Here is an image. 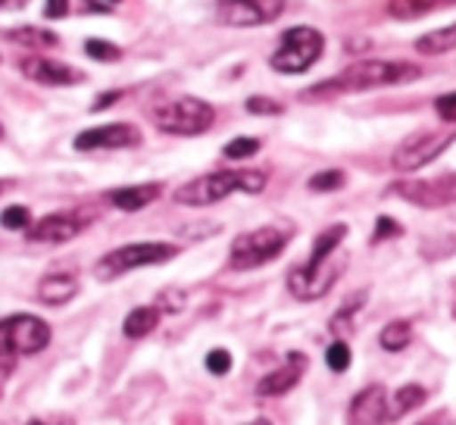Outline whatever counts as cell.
<instances>
[{
    "instance_id": "cell-38",
    "label": "cell",
    "mask_w": 456,
    "mask_h": 425,
    "mask_svg": "<svg viewBox=\"0 0 456 425\" xmlns=\"http://www.w3.org/2000/svg\"><path fill=\"white\" fill-rule=\"evenodd\" d=\"M416 425H453V422H450L447 413H437V416H428V419H422V422H416Z\"/></svg>"
},
{
    "instance_id": "cell-26",
    "label": "cell",
    "mask_w": 456,
    "mask_h": 425,
    "mask_svg": "<svg viewBox=\"0 0 456 425\" xmlns=\"http://www.w3.org/2000/svg\"><path fill=\"white\" fill-rule=\"evenodd\" d=\"M344 182H347V176H344L341 169H322L306 182V188L316 191V194H329V191L344 188Z\"/></svg>"
},
{
    "instance_id": "cell-6",
    "label": "cell",
    "mask_w": 456,
    "mask_h": 425,
    "mask_svg": "<svg viewBox=\"0 0 456 425\" xmlns=\"http://www.w3.org/2000/svg\"><path fill=\"white\" fill-rule=\"evenodd\" d=\"M153 122L166 135L194 138V135H203L213 128L216 110L213 103L200 101V97H175V101H166L153 110Z\"/></svg>"
},
{
    "instance_id": "cell-40",
    "label": "cell",
    "mask_w": 456,
    "mask_h": 425,
    "mask_svg": "<svg viewBox=\"0 0 456 425\" xmlns=\"http://www.w3.org/2000/svg\"><path fill=\"white\" fill-rule=\"evenodd\" d=\"M26 425H66V422H53V419H32V422Z\"/></svg>"
},
{
    "instance_id": "cell-2",
    "label": "cell",
    "mask_w": 456,
    "mask_h": 425,
    "mask_svg": "<svg viewBox=\"0 0 456 425\" xmlns=\"http://www.w3.org/2000/svg\"><path fill=\"white\" fill-rule=\"evenodd\" d=\"M422 76L416 63H400V60H360V63L347 66L329 82L313 85L304 91L306 101H319V97H338V94H354V91H372V88H391V85L416 82Z\"/></svg>"
},
{
    "instance_id": "cell-28",
    "label": "cell",
    "mask_w": 456,
    "mask_h": 425,
    "mask_svg": "<svg viewBox=\"0 0 456 425\" xmlns=\"http://www.w3.org/2000/svg\"><path fill=\"white\" fill-rule=\"evenodd\" d=\"M85 51H88L91 60H101V63H116V60H122V47H116L113 41H103V38H88L85 41Z\"/></svg>"
},
{
    "instance_id": "cell-14",
    "label": "cell",
    "mask_w": 456,
    "mask_h": 425,
    "mask_svg": "<svg viewBox=\"0 0 456 425\" xmlns=\"http://www.w3.org/2000/svg\"><path fill=\"white\" fill-rule=\"evenodd\" d=\"M22 76L32 78L38 85H51V88H66V85H82L85 82V72L82 69H72V66L60 63V60L51 57H41V53H32L20 63Z\"/></svg>"
},
{
    "instance_id": "cell-10",
    "label": "cell",
    "mask_w": 456,
    "mask_h": 425,
    "mask_svg": "<svg viewBox=\"0 0 456 425\" xmlns=\"http://www.w3.org/2000/svg\"><path fill=\"white\" fill-rule=\"evenodd\" d=\"M285 13V0H216V16L228 29H254Z\"/></svg>"
},
{
    "instance_id": "cell-17",
    "label": "cell",
    "mask_w": 456,
    "mask_h": 425,
    "mask_svg": "<svg viewBox=\"0 0 456 425\" xmlns=\"http://www.w3.org/2000/svg\"><path fill=\"white\" fill-rule=\"evenodd\" d=\"M159 194H163V184L144 182V184H126V188L107 191V200L113 203L116 209H122V213H138V209L151 207Z\"/></svg>"
},
{
    "instance_id": "cell-7",
    "label": "cell",
    "mask_w": 456,
    "mask_h": 425,
    "mask_svg": "<svg viewBox=\"0 0 456 425\" xmlns=\"http://www.w3.org/2000/svg\"><path fill=\"white\" fill-rule=\"evenodd\" d=\"M178 254L175 244L166 241H134V244H122V248L110 250L97 260L94 275L101 282H113L119 275L132 273V269L141 266H159V263H169L172 257Z\"/></svg>"
},
{
    "instance_id": "cell-18",
    "label": "cell",
    "mask_w": 456,
    "mask_h": 425,
    "mask_svg": "<svg viewBox=\"0 0 456 425\" xmlns=\"http://www.w3.org/2000/svg\"><path fill=\"white\" fill-rule=\"evenodd\" d=\"M78 294V279L72 273H51L38 282V300L47 306H63Z\"/></svg>"
},
{
    "instance_id": "cell-36",
    "label": "cell",
    "mask_w": 456,
    "mask_h": 425,
    "mask_svg": "<svg viewBox=\"0 0 456 425\" xmlns=\"http://www.w3.org/2000/svg\"><path fill=\"white\" fill-rule=\"evenodd\" d=\"M66 13H69V0H47L45 4L47 20H63Z\"/></svg>"
},
{
    "instance_id": "cell-16",
    "label": "cell",
    "mask_w": 456,
    "mask_h": 425,
    "mask_svg": "<svg viewBox=\"0 0 456 425\" xmlns=\"http://www.w3.org/2000/svg\"><path fill=\"white\" fill-rule=\"evenodd\" d=\"M304 372H306V356L297 354V350H291L285 366L275 369V372H269L266 379H260L256 394H260V397H281V394H288L291 388L300 385Z\"/></svg>"
},
{
    "instance_id": "cell-20",
    "label": "cell",
    "mask_w": 456,
    "mask_h": 425,
    "mask_svg": "<svg viewBox=\"0 0 456 425\" xmlns=\"http://www.w3.org/2000/svg\"><path fill=\"white\" fill-rule=\"evenodd\" d=\"M416 51L425 53V57H444V53L456 51V22L435 29V32H425L422 38H416Z\"/></svg>"
},
{
    "instance_id": "cell-27",
    "label": "cell",
    "mask_w": 456,
    "mask_h": 425,
    "mask_svg": "<svg viewBox=\"0 0 456 425\" xmlns=\"http://www.w3.org/2000/svg\"><path fill=\"white\" fill-rule=\"evenodd\" d=\"M0 225L10 232H22V229H32V213H28V207H22V203H16V207H7L4 213H0Z\"/></svg>"
},
{
    "instance_id": "cell-30",
    "label": "cell",
    "mask_w": 456,
    "mask_h": 425,
    "mask_svg": "<svg viewBox=\"0 0 456 425\" xmlns=\"http://www.w3.org/2000/svg\"><path fill=\"white\" fill-rule=\"evenodd\" d=\"M350 360H354V354H350L347 341H335V344H329V350H325V363H329L331 372H347Z\"/></svg>"
},
{
    "instance_id": "cell-37",
    "label": "cell",
    "mask_w": 456,
    "mask_h": 425,
    "mask_svg": "<svg viewBox=\"0 0 456 425\" xmlns=\"http://www.w3.org/2000/svg\"><path fill=\"white\" fill-rule=\"evenodd\" d=\"M119 91H110V94H103V97H97V101H94V107H91V110H94V113H97V110H107V107H113V101H119Z\"/></svg>"
},
{
    "instance_id": "cell-3",
    "label": "cell",
    "mask_w": 456,
    "mask_h": 425,
    "mask_svg": "<svg viewBox=\"0 0 456 425\" xmlns=\"http://www.w3.org/2000/svg\"><path fill=\"white\" fill-rule=\"evenodd\" d=\"M266 172L263 169H222V172H209V176L191 178L182 188H175L172 200L182 203V207H213V203L225 200L228 194L244 191V194H260L266 188Z\"/></svg>"
},
{
    "instance_id": "cell-19",
    "label": "cell",
    "mask_w": 456,
    "mask_h": 425,
    "mask_svg": "<svg viewBox=\"0 0 456 425\" xmlns=\"http://www.w3.org/2000/svg\"><path fill=\"white\" fill-rule=\"evenodd\" d=\"M456 0H387V13L394 20H422V16L435 13V10H444V7H453Z\"/></svg>"
},
{
    "instance_id": "cell-44",
    "label": "cell",
    "mask_w": 456,
    "mask_h": 425,
    "mask_svg": "<svg viewBox=\"0 0 456 425\" xmlns=\"http://www.w3.org/2000/svg\"><path fill=\"white\" fill-rule=\"evenodd\" d=\"M453 319H456V298H453Z\"/></svg>"
},
{
    "instance_id": "cell-9",
    "label": "cell",
    "mask_w": 456,
    "mask_h": 425,
    "mask_svg": "<svg viewBox=\"0 0 456 425\" xmlns=\"http://www.w3.org/2000/svg\"><path fill=\"white\" fill-rule=\"evenodd\" d=\"M453 141H456V128H447V132H437V128L416 132L394 151L391 163L397 172H416V169H422V166L435 163Z\"/></svg>"
},
{
    "instance_id": "cell-34",
    "label": "cell",
    "mask_w": 456,
    "mask_h": 425,
    "mask_svg": "<svg viewBox=\"0 0 456 425\" xmlns=\"http://www.w3.org/2000/svg\"><path fill=\"white\" fill-rule=\"evenodd\" d=\"M400 225L394 223L391 217H379L375 219V235H372V244H381V241H387V238H397L400 235Z\"/></svg>"
},
{
    "instance_id": "cell-5",
    "label": "cell",
    "mask_w": 456,
    "mask_h": 425,
    "mask_svg": "<svg viewBox=\"0 0 456 425\" xmlns=\"http://www.w3.org/2000/svg\"><path fill=\"white\" fill-rule=\"evenodd\" d=\"M291 241V229H279V225H260L254 232H244L232 241L228 250V266L244 273V269H256L273 263L281 257V250Z\"/></svg>"
},
{
    "instance_id": "cell-33",
    "label": "cell",
    "mask_w": 456,
    "mask_h": 425,
    "mask_svg": "<svg viewBox=\"0 0 456 425\" xmlns=\"http://www.w3.org/2000/svg\"><path fill=\"white\" fill-rule=\"evenodd\" d=\"M207 369L213 375H225L228 369H232V354H228L225 347H216L207 354Z\"/></svg>"
},
{
    "instance_id": "cell-15",
    "label": "cell",
    "mask_w": 456,
    "mask_h": 425,
    "mask_svg": "<svg viewBox=\"0 0 456 425\" xmlns=\"http://www.w3.org/2000/svg\"><path fill=\"white\" fill-rule=\"evenodd\" d=\"M387 422V391L381 385H369L350 400L347 425H385Z\"/></svg>"
},
{
    "instance_id": "cell-32",
    "label": "cell",
    "mask_w": 456,
    "mask_h": 425,
    "mask_svg": "<svg viewBox=\"0 0 456 425\" xmlns=\"http://www.w3.org/2000/svg\"><path fill=\"white\" fill-rule=\"evenodd\" d=\"M248 113H254V116H279V113H285V107H281L279 101H269V97H250Z\"/></svg>"
},
{
    "instance_id": "cell-8",
    "label": "cell",
    "mask_w": 456,
    "mask_h": 425,
    "mask_svg": "<svg viewBox=\"0 0 456 425\" xmlns=\"http://www.w3.org/2000/svg\"><path fill=\"white\" fill-rule=\"evenodd\" d=\"M51 344V325L32 313L0 319V360L13 363L16 356L38 354Z\"/></svg>"
},
{
    "instance_id": "cell-23",
    "label": "cell",
    "mask_w": 456,
    "mask_h": 425,
    "mask_svg": "<svg viewBox=\"0 0 456 425\" xmlns=\"http://www.w3.org/2000/svg\"><path fill=\"white\" fill-rule=\"evenodd\" d=\"M410 341H412V323H406V319L387 323L379 335V344L387 350V354H400V350L410 347Z\"/></svg>"
},
{
    "instance_id": "cell-42",
    "label": "cell",
    "mask_w": 456,
    "mask_h": 425,
    "mask_svg": "<svg viewBox=\"0 0 456 425\" xmlns=\"http://www.w3.org/2000/svg\"><path fill=\"white\" fill-rule=\"evenodd\" d=\"M7 188H10V182H4V178H0V194H4Z\"/></svg>"
},
{
    "instance_id": "cell-1",
    "label": "cell",
    "mask_w": 456,
    "mask_h": 425,
    "mask_svg": "<svg viewBox=\"0 0 456 425\" xmlns=\"http://www.w3.org/2000/svg\"><path fill=\"white\" fill-rule=\"evenodd\" d=\"M347 238V225L335 223L313 241V254L304 266H294L288 273V291L297 300H319L331 291L338 279H341L344 260H335L338 248Z\"/></svg>"
},
{
    "instance_id": "cell-24",
    "label": "cell",
    "mask_w": 456,
    "mask_h": 425,
    "mask_svg": "<svg viewBox=\"0 0 456 425\" xmlns=\"http://www.w3.org/2000/svg\"><path fill=\"white\" fill-rule=\"evenodd\" d=\"M7 38L16 41V45H26V47H53L57 45V35L47 32V29H35V26L10 29Z\"/></svg>"
},
{
    "instance_id": "cell-35",
    "label": "cell",
    "mask_w": 456,
    "mask_h": 425,
    "mask_svg": "<svg viewBox=\"0 0 456 425\" xmlns=\"http://www.w3.org/2000/svg\"><path fill=\"white\" fill-rule=\"evenodd\" d=\"M435 110H437V116H441L444 122H456V91H453V94L437 97Z\"/></svg>"
},
{
    "instance_id": "cell-31",
    "label": "cell",
    "mask_w": 456,
    "mask_h": 425,
    "mask_svg": "<svg viewBox=\"0 0 456 425\" xmlns=\"http://www.w3.org/2000/svg\"><path fill=\"white\" fill-rule=\"evenodd\" d=\"M153 306H157L159 313H182L184 310V291L182 288H166Z\"/></svg>"
},
{
    "instance_id": "cell-22",
    "label": "cell",
    "mask_w": 456,
    "mask_h": 425,
    "mask_svg": "<svg viewBox=\"0 0 456 425\" xmlns=\"http://www.w3.org/2000/svg\"><path fill=\"white\" fill-rule=\"evenodd\" d=\"M425 400H428V391H425L422 385H403L391 400H387V422H391V419L406 416V413H412V410H419Z\"/></svg>"
},
{
    "instance_id": "cell-41",
    "label": "cell",
    "mask_w": 456,
    "mask_h": 425,
    "mask_svg": "<svg viewBox=\"0 0 456 425\" xmlns=\"http://www.w3.org/2000/svg\"><path fill=\"white\" fill-rule=\"evenodd\" d=\"M250 425H273V422H269V419H254Z\"/></svg>"
},
{
    "instance_id": "cell-29",
    "label": "cell",
    "mask_w": 456,
    "mask_h": 425,
    "mask_svg": "<svg viewBox=\"0 0 456 425\" xmlns=\"http://www.w3.org/2000/svg\"><path fill=\"white\" fill-rule=\"evenodd\" d=\"M254 153H260V138H235L225 144L222 157L238 163V159H248V157H254Z\"/></svg>"
},
{
    "instance_id": "cell-13",
    "label": "cell",
    "mask_w": 456,
    "mask_h": 425,
    "mask_svg": "<svg viewBox=\"0 0 456 425\" xmlns=\"http://www.w3.org/2000/svg\"><path fill=\"white\" fill-rule=\"evenodd\" d=\"M88 223H91V219H85L82 213H51V217L32 223V229H28V241H35V244H66V241H72L76 235H82Z\"/></svg>"
},
{
    "instance_id": "cell-12",
    "label": "cell",
    "mask_w": 456,
    "mask_h": 425,
    "mask_svg": "<svg viewBox=\"0 0 456 425\" xmlns=\"http://www.w3.org/2000/svg\"><path fill=\"white\" fill-rule=\"evenodd\" d=\"M141 132L132 122H110V126L85 128L76 135V151H122V147H138Z\"/></svg>"
},
{
    "instance_id": "cell-21",
    "label": "cell",
    "mask_w": 456,
    "mask_h": 425,
    "mask_svg": "<svg viewBox=\"0 0 456 425\" xmlns=\"http://www.w3.org/2000/svg\"><path fill=\"white\" fill-rule=\"evenodd\" d=\"M159 316H163V313H159L157 306H134L126 316V323H122V331H126V338H132V341L147 338L159 325Z\"/></svg>"
},
{
    "instance_id": "cell-11",
    "label": "cell",
    "mask_w": 456,
    "mask_h": 425,
    "mask_svg": "<svg viewBox=\"0 0 456 425\" xmlns=\"http://www.w3.org/2000/svg\"><path fill=\"white\" fill-rule=\"evenodd\" d=\"M391 194L403 197L406 203H416L422 209H441L456 200V176H437V178H403L391 184Z\"/></svg>"
},
{
    "instance_id": "cell-43",
    "label": "cell",
    "mask_w": 456,
    "mask_h": 425,
    "mask_svg": "<svg viewBox=\"0 0 456 425\" xmlns=\"http://www.w3.org/2000/svg\"><path fill=\"white\" fill-rule=\"evenodd\" d=\"M7 369H10V363H4V360H0V372H7Z\"/></svg>"
},
{
    "instance_id": "cell-25",
    "label": "cell",
    "mask_w": 456,
    "mask_h": 425,
    "mask_svg": "<svg viewBox=\"0 0 456 425\" xmlns=\"http://www.w3.org/2000/svg\"><path fill=\"white\" fill-rule=\"evenodd\" d=\"M366 304V291H356L354 298L347 300V304L341 306V310L331 316V323H329V329L335 331V335H344V331H350L354 329V316H356V310Z\"/></svg>"
},
{
    "instance_id": "cell-4",
    "label": "cell",
    "mask_w": 456,
    "mask_h": 425,
    "mask_svg": "<svg viewBox=\"0 0 456 425\" xmlns=\"http://www.w3.org/2000/svg\"><path fill=\"white\" fill-rule=\"evenodd\" d=\"M325 51V38L319 29L313 26H294L279 38V47L269 57V66L281 76H300V72L313 69Z\"/></svg>"
},
{
    "instance_id": "cell-39",
    "label": "cell",
    "mask_w": 456,
    "mask_h": 425,
    "mask_svg": "<svg viewBox=\"0 0 456 425\" xmlns=\"http://www.w3.org/2000/svg\"><path fill=\"white\" fill-rule=\"evenodd\" d=\"M28 0H0V10H16V7H26Z\"/></svg>"
}]
</instances>
